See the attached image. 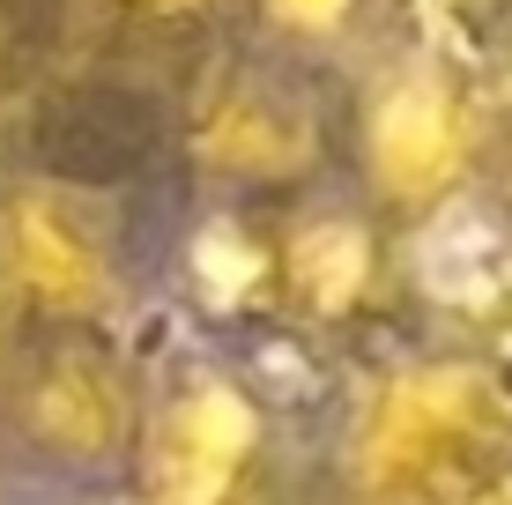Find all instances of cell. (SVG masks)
I'll return each instance as SVG.
<instances>
[]
</instances>
